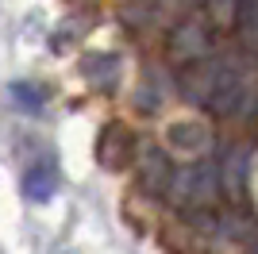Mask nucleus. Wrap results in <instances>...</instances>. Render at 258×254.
<instances>
[{
  "label": "nucleus",
  "instance_id": "obj_1",
  "mask_svg": "<svg viewBox=\"0 0 258 254\" xmlns=\"http://www.w3.org/2000/svg\"><path fill=\"white\" fill-rule=\"evenodd\" d=\"M216 193H224L220 189V166L197 162V166H177L173 169V181H170V189H166V201L189 216V212H197V208H208V201H212Z\"/></svg>",
  "mask_w": 258,
  "mask_h": 254
},
{
  "label": "nucleus",
  "instance_id": "obj_2",
  "mask_svg": "<svg viewBox=\"0 0 258 254\" xmlns=\"http://www.w3.org/2000/svg\"><path fill=\"white\" fill-rule=\"evenodd\" d=\"M170 58L177 66H197L212 58V27L201 20H181L170 31Z\"/></svg>",
  "mask_w": 258,
  "mask_h": 254
},
{
  "label": "nucleus",
  "instance_id": "obj_3",
  "mask_svg": "<svg viewBox=\"0 0 258 254\" xmlns=\"http://www.w3.org/2000/svg\"><path fill=\"white\" fill-rule=\"evenodd\" d=\"M247 100H250V66L239 62V58H227V74H224V81H220V89H216L208 112L227 119V116H235Z\"/></svg>",
  "mask_w": 258,
  "mask_h": 254
},
{
  "label": "nucleus",
  "instance_id": "obj_4",
  "mask_svg": "<svg viewBox=\"0 0 258 254\" xmlns=\"http://www.w3.org/2000/svg\"><path fill=\"white\" fill-rule=\"evenodd\" d=\"M135 158V139L123 123H108L97 135V162L104 169H127Z\"/></svg>",
  "mask_w": 258,
  "mask_h": 254
},
{
  "label": "nucleus",
  "instance_id": "obj_5",
  "mask_svg": "<svg viewBox=\"0 0 258 254\" xmlns=\"http://www.w3.org/2000/svg\"><path fill=\"white\" fill-rule=\"evenodd\" d=\"M173 162L166 158V150L162 147H147L143 150V162H139V185L151 197H166V189H170V181H173Z\"/></svg>",
  "mask_w": 258,
  "mask_h": 254
},
{
  "label": "nucleus",
  "instance_id": "obj_6",
  "mask_svg": "<svg viewBox=\"0 0 258 254\" xmlns=\"http://www.w3.org/2000/svg\"><path fill=\"white\" fill-rule=\"evenodd\" d=\"M247 162H250V150L247 147H231L224 154V166H220V189L239 201L243 193H247Z\"/></svg>",
  "mask_w": 258,
  "mask_h": 254
},
{
  "label": "nucleus",
  "instance_id": "obj_7",
  "mask_svg": "<svg viewBox=\"0 0 258 254\" xmlns=\"http://www.w3.org/2000/svg\"><path fill=\"white\" fill-rule=\"evenodd\" d=\"M58 193V169L50 166V162H39V166H31L27 173H23V197L35 204H46Z\"/></svg>",
  "mask_w": 258,
  "mask_h": 254
},
{
  "label": "nucleus",
  "instance_id": "obj_8",
  "mask_svg": "<svg viewBox=\"0 0 258 254\" xmlns=\"http://www.w3.org/2000/svg\"><path fill=\"white\" fill-rule=\"evenodd\" d=\"M166 135H170V147L181 150V154H205L208 143H212V139H208V131H205L201 123H173Z\"/></svg>",
  "mask_w": 258,
  "mask_h": 254
},
{
  "label": "nucleus",
  "instance_id": "obj_9",
  "mask_svg": "<svg viewBox=\"0 0 258 254\" xmlns=\"http://www.w3.org/2000/svg\"><path fill=\"white\" fill-rule=\"evenodd\" d=\"M235 31H239V42H243L250 54H258V0H239Z\"/></svg>",
  "mask_w": 258,
  "mask_h": 254
},
{
  "label": "nucleus",
  "instance_id": "obj_10",
  "mask_svg": "<svg viewBox=\"0 0 258 254\" xmlns=\"http://www.w3.org/2000/svg\"><path fill=\"white\" fill-rule=\"evenodd\" d=\"M8 93H12V100H16V108H23L27 116H39V112H43V104H46L43 85H35V81H12Z\"/></svg>",
  "mask_w": 258,
  "mask_h": 254
},
{
  "label": "nucleus",
  "instance_id": "obj_11",
  "mask_svg": "<svg viewBox=\"0 0 258 254\" xmlns=\"http://www.w3.org/2000/svg\"><path fill=\"white\" fill-rule=\"evenodd\" d=\"M212 4L216 16H224V20H235V8H239V0H208Z\"/></svg>",
  "mask_w": 258,
  "mask_h": 254
},
{
  "label": "nucleus",
  "instance_id": "obj_12",
  "mask_svg": "<svg viewBox=\"0 0 258 254\" xmlns=\"http://www.w3.org/2000/svg\"><path fill=\"white\" fill-rule=\"evenodd\" d=\"M250 254H258V239H254V243H250Z\"/></svg>",
  "mask_w": 258,
  "mask_h": 254
}]
</instances>
